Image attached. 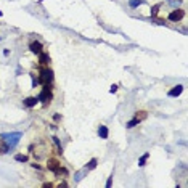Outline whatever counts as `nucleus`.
Listing matches in <instances>:
<instances>
[{
  "label": "nucleus",
  "mask_w": 188,
  "mask_h": 188,
  "mask_svg": "<svg viewBox=\"0 0 188 188\" xmlns=\"http://www.w3.org/2000/svg\"><path fill=\"white\" fill-rule=\"evenodd\" d=\"M21 137H23L21 132H8V133H2V137H0V138H2V140L8 145L10 150H13V148H15V146L19 143Z\"/></svg>",
  "instance_id": "1"
},
{
  "label": "nucleus",
  "mask_w": 188,
  "mask_h": 188,
  "mask_svg": "<svg viewBox=\"0 0 188 188\" xmlns=\"http://www.w3.org/2000/svg\"><path fill=\"white\" fill-rule=\"evenodd\" d=\"M39 101H42L45 106L51 101V98H53V93H51V90H50V84H45L44 85V89H42V92L39 93Z\"/></svg>",
  "instance_id": "2"
},
{
  "label": "nucleus",
  "mask_w": 188,
  "mask_h": 188,
  "mask_svg": "<svg viewBox=\"0 0 188 188\" xmlns=\"http://www.w3.org/2000/svg\"><path fill=\"white\" fill-rule=\"evenodd\" d=\"M53 80V71L48 69V68H42L40 69V74H39V82L45 85V84H50Z\"/></svg>",
  "instance_id": "3"
},
{
  "label": "nucleus",
  "mask_w": 188,
  "mask_h": 188,
  "mask_svg": "<svg viewBox=\"0 0 188 188\" xmlns=\"http://www.w3.org/2000/svg\"><path fill=\"white\" fill-rule=\"evenodd\" d=\"M185 16V11L183 10H180V8H177V10H172L170 13H169V16H167V19L169 21H172V23H179V21H182V18Z\"/></svg>",
  "instance_id": "4"
},
{
  "label": "nucleus",
  "mask_w": 188,
  "mask_h": 188,
  "mask_svg": "<svg viewBox=\"0 0 188 188\" xmlns=\"http://www.w3.org/2000/svg\"><path fill=\"white\" fill-rule=\"evenodd\" d=\"M39 63H40V66H48V63H50V55L48 53L40 51L39 53Z\"/></svg>",
  "instance_id": "5"
},
{
  "label": "nucleus",
  "mask_w": 188,
  "mask_h": 188,
  "mask_svg": "<svg viewBox=\"0 0 188 188\" xmlns=\"http://www.w3.org/2000/svg\"><path fill=\"white\" fill-rule=\"evenodd\" d=\"M23 103H24L26 108H34V106L39 103V98H37V97H28V98H26Z\"/></svg>",
  "instance_id": "6"
},
{
  "label": "nucleus",
  "mask_w": 188,
  "mask_h": 188,
  "mask_svg": "<svg viewBox=\"0 0 188 188\" xmlns=\"http://www.w3.org/2000/svg\"><path fill=\"white\" fill-rule=\"evenodd\" d=\"M182 92H183V85H175L174 89H170V90L167 92V95L174 98V97H179V95H180Z\"/></svg>",
  "instance_id": "7"
},
{
  "label": "nucleus",
  "mask_w": 188,
  "mask_h": 188,
  "mask_svg": "<svg viewBox=\"0 0 188 188\" xmlns=\"http://www.w3.org/2000/svg\"><path fill=\"white\" fill-rule=\"evenodd\" d=\"M29 50H31L32 53H35V55H39V53L42 51V44H40V42H35V40H34V42L29 44Z\"/></svg>",
  "instance_id": "8"
},
{
  "label": "nucleus",
  "mask_w": 188,
  "mask_h": 188,
  "mask_svg": "<svg viewBox=\"0 0 188 188\" xmlns=\"http://www.w3.org/2000/svg\"><path fill=\"white\" fill-rule=\"evenodd\" d=\"M60 166H61V164L58 163L56 159H48V166H47V167H48V170H51L53 174H55V172L60 169Z\"/></svg>",
  "instance_id": "9"
},
{
  "label": "nucleus",
  "mask_w": 188,
  "mask_h": 188,
  "mask_svg": "<svg viewBox=\"0 0 188 188\" xmlns=\"http://www.w3.org/2000/svg\"><path fill=\"white\" fill-rule=\"evenodd\" d=\"M98 135H100V138H108V135H110V130H108V127L106 126H100L98 127Z\"/></svg>",
  "instance_id": "10"
},
{
  "label": "nucleus",
  "mask_w": 188,
  "mask_h": 188,
  "mask_svg": "<svg viewBox=\"0 0 188 188\" xmlns=\"http://www.w3.org/2000/svg\"><path fill=\"white\" fill-rule=\"evenodd\" d=\"M143 3H145V0H129V7L130 8H137V7H140Z\"/></svg>",
  "instance_id": "11"
},
{
  "label": "nucleus",
  "mask_w": 188,
  "mask_h": 188,
  "mask_svg": "<svg viewBox=\"0 0 188 188\" xmlns=\"http://www.w3.org/2000/svg\"><path fill=\"white\" fill-rule=\"evenodd\" d=\"M10 151V148H8V145L0 138V154H5V153H8Z\"/></svg>",
  "instance_id": "12"
},
{
  "label": "nucleus",
  "mask_w": 188,
  "mask_h": 188,
  "mask_svg": "<svg viewBox=\"0 0 188 188\" xmlns=\"http://www.w3.org/2000/svg\"><path fill=\"white\" fill-rule=\"evenodd\" d=\"M97 163H98V161H97L95 158H92V159L89 161V163H87L85 169H87V170H92V169H95V167H97Z\"/></svg>",
  "instance_id": "13"
},
{
  "label": "nucleus",
  "mask_w": 188,
  "mask_h": 188,
  "mask_svg": "<svg viewBox=\"0 0 188 188\" xmlns=\"http://www.w3.org/2000/svg\"><path fill=\"white\" fill-rule=\"evenodd\" d=\"M148 158H150V153H145V154L138 159V166H140V167H143V166L146 164V161H148Z\"/></svg>",
  "instance_id": "14"
},
{
  "label": "nucleus",
  "mask_w": 188,
  "mask_h": 188,
  "mask_svg": "<svg viewBox=\"0 0 188 188\" xmlns=\"http://www.w3.org/2000/svg\"><path fill=\"white\" fill-rule=\"evenodd\" d=\"M138 122H140V121H138L137 117H133V119H130L129 122L126 124V127H127V129H132V127H135V126H138Z\"/></svg>",
  "instance_id": "15"
},
{
  "label": "nucleus",
  "mask_w": 188,
  "mask_h": 188,
  "mask_svg": "<svg viewBox=\"0 0 188 188\" xmlns=\"http://www.w3.org/2000/svg\"><path fill=\"white\" fill-rule=\"evenodd\" d=\"M163 7V3H156L154 7H151V16L154 18V16H158V13H159V8Z\"/></svg>",
  "instance_id": "16"
},
{
  "label": "nucleus",
  "mask_w": 188,
  "mask_h": 188,
  "mask_svg": "<svg viewBox=\"0 0 188 188\" xmlns=\"http://www.w3.org/2000/svg\"><path fill=\"white\" fill-rule=\"evenodd\" d=\"M15 161H18V163H28V156L26 154H16Z\"/></svg>",
  "instance_id": "17"
},
{
  "label": "nucleus",
  "mask_w": 188,
  "mask_h": 188,
  "mask_svg": "<svg viewBox=\"0 0 188 188\" xmlns=\"http://www.w3.org/2000/svg\"><path fill=\"white\" fill-rule=\"evenodd\" d=\"M135 117H137L138 121H143V119H146V113H145V111H137Z\"/></svg>",
  "instance_id": "18"
},
{
  "label": "nucleus",
  "mask_w": 188,
  "mask_h": 188,
  "mask_svg": "<svg viewBox=\"0 0 188 188\" xmlns=\"http://www.w3.org/2000/svg\"><path fill=\"white\" fill-rule=\"evenodd\" d=\"M53 138V142H55V145L58 146V153H63V148H61V143H60V140L56 138V137H51Z\"/></svg>",
  "instance_id": "19"
},
{
  "label": "nucleus",
  "mask_w": 188,
  "mask_h": 188,
  "mask_svg": "<svg viewBox=\"0 0 188 188\" xmlns=\"http://www.w3.org/2000/svg\"><path fill=\"white\" fill-rule=\"evenodd\" d=\"M167 2H169L170 7H179L182 3V0H167Z\"/></svg>",
  "instance_id": "20"
},
{
  "label": "nucleus",
  "mask_w": 188,
  "mask_h": 188,
  "mask_svg": "<svg viewBox=\"0 0 188 188\" xmlns=\"http://www.w3.org/2000/svg\"><path fill=\"white\" fill-rule=\"evenodd\" d=\"M31 76H32V87H34V89H35V87H37V85H39V79H37V77H35V76H34V74H31Z\"/></svg>",
  "instance_id": "21"
},
{
  "label": "nucleus",
  "mask_w": 188,
  "mask_h": 188,
  "mask_svg": "<svg viewBox=\"0 0 188 188\" xmlns=\"http://www.w3.org/2000/svg\"><path fill=\"white\" fill-rule=\"evenodd\" d=\"M111 183H113V175H111V177L108 179V182H106V186H108V188H110V186H111Z\"/></svg>",
  "instance_id": "22"
},
{
  "label": "nucleus",
  "mask_w": 188,
  "mask_h": 188,
  "mask_svg": "<svg viewBox=\"0 0 188 188\" xmlns=\"http://www.w3.org/2000/svg\"><path fill=\"white\" fill-rule=\"evenodd\" d=\"M116 90H117V85H113V87H111V89H110V92H111V93H114V92H116Z\"/></svg>",
  "instance_id": "23"
},
{
  "label": "nucleus",
  "mask_w": 188,
  "mask_h": 188,
  "mask_svg": "<svg viewBox=\"0 0 188 188\" xmlns=\"http://www.w3.org/2000/svg\"><path fill=\"white\" fill-rule=\"evenodd\" d=\"M51 186H53V185H51V183H48V182H47V183H44V188H51Z\"/></svg>",
  "instance_id": "24"
},
{
  "label": "nucleus",
  "mask_w": 188,
  "mask_h": 188,
  "mask_svg": "<svg viewBox=\"0 0 188 188\" xmlns=\"http://www.w3.org/2000/svg\"><path fill=\"white\" fill-rule=\"evenodd\" d=\"M58 186L61 188V186H68V183H66V182H61V183H58Z\"/></svg>",
  "instance_id": "25"
}]
</instances>
